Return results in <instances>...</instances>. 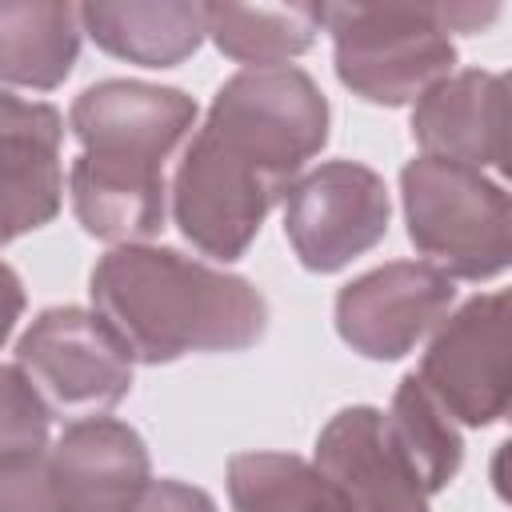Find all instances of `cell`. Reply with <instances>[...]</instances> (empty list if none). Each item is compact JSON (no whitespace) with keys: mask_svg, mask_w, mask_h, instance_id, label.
Segmentation results:
<instances>
[{"mask_svg":"<svg viewBox=\"0 0 512 512\" xmlns=\"http://www.w3.org/2000/svg\"><path fill=\"white\" fill-rule=\"evenodd\" d=\"M328 124V96L296 64L228 76L172 172L168 208L180 236L200 256L240 260L300 168L328 144Z\"/></svg>","mask_w":512,"mask_h":512,"instance_id":"cell-1","label":"cell"},{"mask_svg":"<svg viewBox=\"0 0 512 512\" xmlns=\"http://www.w3.org/2000/svg\"><path fill=\"white\" fill-rule=\"evenodd\" d=\"M88 296L132 364L152 368L192 352H244L268 328V300L252 280L160 244L104 252Z\"/></svg>","mask_w":512,"mask_h":512,"instance_id":"cell-2","label":"cell"},{"mask_svg":"<svg viewBox=\"0 0 512 512\" xmlns=\"http://www.w3.org/2000/svg\"><path fill=\"white\" fill-rule=\"evenodd\" d=\"M340 84L364 104L404 108L452 76L444 4H320Z\"/></svg>","mask_w":512,"mask_h":512,"instance_id":"cell-3","label":"cell"},{"mask_svg":"<svg viewBox=\"0 0 512 512\" xmlns=\"http://www.w3.org/2000/svg\"><path fill=\"white\" fill-rule=\"evenodd\" d=\"M408 240L448 280H492L512 256L508 192L464 164L416 156L400 168Z\"/></svg>","mask_w":512,"mask_h":512,"instance_id":"cell-4","label":"cell"},{"mask_svg":"<svg viewBox=\"0 0 512 512\" xmlns=\"http://www.w3.org/2000/svg\"><path fill=\"white\" fill-rule=\"evenodd\" d=\"M16 368L52 416H104L132 392V356L80 304L44 308L16 340Z\"/></svg>","mask_w":512,"mask_h":512,"instance_id":"cell-5","label":"cell"},{"mask_svg":"<svg viewBox=\"0 0 512 512\" xmlns=\"http://www.w3.org/2000/svg\"><path fill=\"white\" fill-rule=\"evenodd\" d=\"M392 200L384 176L356 160H328L284 196V236L308 272H340L388 232Z\"/></svg>","mask_w":512,"mask_h":512,"instance_id":"cell-6","label":"cell"},{"mask_svg":"<svg viewBox=\"0 0 512 512\" xmlns=\"http://www.w3.org/2000/svg\"><path fill=\"white\" fill-rule=\"evenodd\" d=\"M508 292H480L444 316L416 368L436 404L464 428L508 412Z\"/></svg>","mask_w":512,"mask_h":512,"instance_id":"cell-7","label":"cell"},{"mask_svg":"<svg viewBox=\"0 0 512 512\" xmlns=\"http://www.w3.org/2000/svg\"><path fill=\"white\" fill-rule=\"evenodd\" d=\"M196 100L184 88L148 80H100L88 84L72 108L68 128L80 152L120 168L164 172L172 152L196 128Z\"/></svg>","mask_w":512,"mask_h":512,"instance_id":"cell-8","label":"cell"},{"mask_svg":"<svg viewBox=\"0 0 512 512\" xmlns=\"http://www.w3.org/2000/svg\"><path fill=\"white\" fill-rule=\"evenodd\" d=\"M456 284L424 260H392L336 292L340 340L364 360H400L448 316Z\"/></svg>","mask_w":512,"mask_h":512,"instance_id":"cell-9","label":"cell"},{"mask_svg":"<svg viewBox=\"0 0 512 512\" xmlns=\"http://www.w3.org/2000/svg\"><path fill=\"white\" fill-rule=\"evenodd\" d=\"M44 472L64 512H132L152 484V456L132 424L88 416L48 444Z\"/></svg>","mask_w":512,"mask_h":512,"instance_id":"cell-10","label":"cell"},{"mask_svg":"<svg viewBox=\"0 0 512 512\" xmlns=\"http://www.w3.org/2000/svg\"><path fill=\"white\" fill-rule=\"evenodd\" d=\"M316 472L336 492L340 512H428V492L408 472L372 404L340 408L316 436Z\"/></svg>","mask_w":512,"mask_h":512,"instance_id":"cell-11","label":"cell"},{"mask_svg":"<svg viewBox=\"0 0 512 512\" xmlns=\"http://www.w3.org/2000/svg\"><path fill=\"white\" fill-rule=\"evenodd\" d=\"M64 116L0 88V248L56 220L64 204Z\"/></svg>","mask_w":512,"mask_h":512,"instance_id":"cell-12","label":"cell"},{"mask_svg":"<svg viewBox=\"0 0 512 512\" xmlns=\"http://www.w3.org/2000/svg\"><path fill=\"white\" fill-rule=\"evenodd\" d=\"M412 140L420 156L464 168H504L508 156V80L500 72L464 68L428 88L412 104Z\"/></svg>","mask_w":512,"mask_h":512,"instance_id":"cell-13","label":"cell"},{"mask_svg":"<svg viewBox=\"0 0 512 512\" xmlns=\"http://www.w3.org/2000/svg\"><path fill=\"white\" fill-rule=\"evenodd\" d=\"M68 196L80 228L108 244H148L168 216L164 172L120 168L92 156H76L68 168Z\"/></svg>","mask_w":512,"mask_h":512,"instance_id":"cell-14","label":"cell"},{"mask_svg":"<svg viewBox=\"0 0 512 512\" xmlns=\"http://www.w3.org/2000/svg\"><path fill=\"white\" fill-rule=\"evenodd\" d=\"M80 28L116 60L140 68H176L204 44V4L96 0L80 4Z\"/></svg>","mask_w":512,"mask_h":512,"instance_id":"cell-15","label":"cell"},{"mask_svg":"<svg viewBox=\"0 0 512 512\" xmlns=\"http://www.w3.org/2000/svg\"><path fill=\"white\" fill-rule=\"evenodd\" d=\"M80 8L56 0H0V84L52 92L80 56Z\"/></svg>","mask_w":512,"mask_h":512,"instance_id":"cell-16","label":"cell"},{"mask_svg":"<svg viewBox=\"0 0 512 512\" xmlns=\"http://www.w3.org/2000/svg\"><path fill=\"white\" fill-rule=\"evenodd\" d=\"M320 28V4H204V36L244 68H276L304 56Z\"/></svg>","mask_w":512,"mask_h":512,"instance_id":"cell-17","label":"cell"},{"mask_svg":"<svg viewBox=\"0 0 512 512\" xmlns=\"http://www.w3.org/2000/svg\"><path fill=\"white\" fill-rule=\"evenodd\" d=\"M384 432L392 440V448L400 452V460L408 464V472L420 480V488L428 496H436L440 488H448L464 464V440L456 420L436 404V396L420 384L416 372H408L396 392H392V408L384 412Z\"/></svg>","mask_w":512,"mask_h":512,"instance_id":"cell-18","label":"cell"},{"mask_svg":"<svg viewBox=\"0 0 512 512\" xmlns=\"http://www.w3.org/2000/svg\"><path fill=\"white\" fill-rule=\"evenodd\" d=\"M228 500L232 512H340L328 480L296 452H236Z\"/></svg>","mask_w":512,"mask_h":512,"instance_id":"cell-19","label":"cell"},{"mask_svg":"<svg viewBox=\"0 0 512 512\" xmlns=\"http://www.w3.org/2000/svg\"><path fill=\"white\" fill-rule=\"evenodd\" d=\"M52 412L16 364H0V468L28 464L48 452Z\"/></svg>","mask_w":512,"mask_h":512,"instance_id":"cell-20","label":"cell"},{"mask_svg":"<svg viewBox=\"0 0 512 512\" xmlns=\"http://www.w3.org/2000/svg\"><path fill=\"white\" fill-rule=\"evenodd\" d=\"M132 512H216V500L184 480H152Z\"/></svg>","mask_w":512,"mask_h":512,"instance_id":"cell-21","label":"cell"},{"mask_svg":"<svg viewBox=\"0 0 512 512\" xmlns=\"http://www.w3.org/2000/svg\"><path fill=\"white\" fill-rule=\"evenodd\" d=\"M24 304H28V296H24L20 272L0 260V348H4L8 336L16 332V324H20V316H24Z\"/></svg>","mask_w":512,"mask_h":512,"instance_id":"cell-22","label":"cell"}]
</instances>
